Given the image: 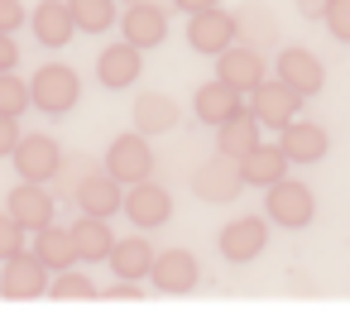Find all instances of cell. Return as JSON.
<instances>
[{
    "mask_svg": "<svg viewBox=\"0 0 350 331\" xmlns=\"http://www.w3.org/2000/svg\"><path fill=\"white\" fill-rule=\"evenodd\" d=\"M77 96H82V82H77V72H72L68 63H44V68H34V77H29V101H34L39 111L63 116V111L77 106Z\"/></svg>",
    "mask_w": 350,
    "mask_h": 331,
    "instance_id": "cell-1",
    "label": "cell"
},
{
    "mask_svg": "<svg viewBox=\"0 0 350 331\" xmlns=\"http://www.w3.org/2000/svg\"><path fill=\"white\" fill-rule=\"evenodd\" d=\"M269 221H278V226H288V230H302V226H312V216H317V197H312V187L307 183H297V178H278V183H269Z\"/></svg>",
    "mask_w": 350,
    "mask_h": 331,
    "instance_id": "cell-2",
    "label": "cell"
},
{
    "mask_svg": "<svg viewBox=\"0 0 350 331\" xmlns=\"http://www.w3.org/2000/svg\"><path fill=\"white\" fill-rule=\"evenodd\" d=\"M106 173L116 178V183H144L149 173H154V149H149V135L144 130H135V135H120V140H111V149H106Z\"/></svg>",
    "mask_w": 350,
    "mask_h": 331,
    "instance_id": "cell-3",
    "label": "cell"
},
{
    "mask_svg": "<svg viewBox=\"0 0 350 331\" xmlns=\"http://www.w3.org/2000/svg\"><path fill=\"white\" fill-rule=\"evenodd\" d=\"M240 187H245V173H240V159L235 154H221L216 149V159H206L197 173H192V192L202 197V202H235L240 197Z\"/></svg>",
    "mask_w": 350,
    "mask_h": 331,
    "instance_id": "cell-4",
    "label": "cell"
},
{
    "mask_svg": "<svg viewBox=\"0 0 350 331\" xmlns=\"http://www.w3.org/2000/svg\"><path fill=\"white\" fill-rule=\"evenodd\" d=\"M44 288H49V264L34 250H20L5 259V269H0V297L29 302V297H44Z\"/></svg>",
    "mask_w": 350,
    "mask_h": 331,
    "instance_id": "cell-5",
    "label": "cell"
},
{
    "mask_svg": "<svg viewBox=\"0 0 350 331\" xmlns=\"http://www.w3.org/2000/svg\"><path fill=\"white\" fill-rule=\"evenodd\" d=\"M235 39H240V20H235V15H226L221 5L197 10V15L187 20V44H192V53L216 58V53H226Z\"/></svg>",
    "mask_w": 350,
    "mask_h": 331,
    "instance_id": "cell-6",
    "label": "cell"
},
{
    "mask_svg": "<svg viewBox=\"0 0 350 331\" xmlns=\"http://www.w3.org/2000/svg\"><path fill=\"white\" fill-rule=\"evenodd\" d=\"M297 106H302V96L288 87V82H259L254 92H250V111H254V120L264 125V130H283V125H293L297 120Z\"/></svg>",
    "mask_w": 350,
    "mask_h": 331,
    "instance_id": "cell-7",
    "label": "cell"
},
{
    "mask_svg": "<svg viewBox=\"0 0 350 331\" xmlns=\"http://www.w3.org/2000/svg\"><path fill=\"white\" fill-rule=\"evenodd\" d=\"M221 254L230 259V264H250V259H259L264 254V245H269V221L264 216H240V221H230L226 230H221Z\"/></svg>",
    "mask_w": 350,
    "mask_h": 331,
    "instance_id": "cell-8",
    "label": "cell"
},
{
    "mask_svg": "<svg viewBox=\"0 0 350 331\" xmlns=\"http://www.w3.org/2000/svg\"><path fill=\"white\" fill-rule=\"evenodd\" d=\"M10 159H15L20 178H29V183H49V178H58V168H63V154H58V144H53L49 135H25Z\"/></svg>",
    "mask_w": 350,
    "mask_h": 331,
    "instance_id": "cell-9",
    "label": "cell"
},
{
    "mask_svg": "<svg viewBox=\"0 0 350 331\" xmlns=\"http://www.w3.org/2000/svg\"><path fill=\"white\" fill-rule=\"evenodd\" d=\"M120 29L135 49H159L168 34V10L154 5V0H130V10L120 15Z\"/></svg>",
    "mask_w": 350,
    "mask_h": 331,
    "instance_id": "cell-10",
    "label": "cell"
},
{
    "mask_svg": "<svg viewBox=\"0 0 350 331\" xmlns=\"http://www.w3.org/2000/svg\"><path fill=\"white\" fill-rule=\"evenodd\" d=\"M125 216L139 226V230H154V226H168V216H173V197L159 187V183H135L130 187V197H125Z\"/></svg>",
    "mask_w": 350,
    "mask_h": 331,
    "instance_id": "cell-11",
    "label": "cell"
},
{
    "mask_svg": "<svg viewBox=\"0 0 350 331\" xmlns=\"http://www.w3.org/2000/svg\"><path fill=\"white\" fill-rule=\"evenodd\" d=\"M216 77L221 82H230L240 96H250L259 82H264V58H259V49H226V53H216Z\"/></svg>",
    "mask_w": 350,
    "mask_h": 331,
    "instance_id": "cell-12",
    "label": "cell"
},
{
    "mask_svg": "<svg viewBox=\"0 0 350 331\" xmlns=\"http://www.w3.org/2000/svg\"><path fill=\"white\" fill-rule=\"evenodd\" d=\"M149 283L159 293H187L197 283V254L192 250H159L154 269H149Z\"/></svg>",
    "mask_w": 350,
    "mask_h": 331,
    "instance_id": "cell-13",
    "label": "cell"
},
{
    "mask_svg": "<svg viewBox=\"0 0 350 331\" xmlns=\"http://www.w3.org/2000/svg\"><path fill=\"white\" fill-rule=\"evenodd\" d=\"M278 82H288L297 96H317L326 72H321V58L307 53V49H283L278 53Z\"/></svg>",
    "mask_w": 350,
    "mask_h": 331,
    "instance_id": "cell-14",
    "label": "cell"
},
{
    "mask_svg": "<svg viewBox=\"0 0 350 331\" xmlns=\"http://www.w3.org/2000/svg\"><path fill=\"white\" fill-rule=\"evenodd\" d=\"M10 216L25 226V230H44L49 221H53V197L44 192V183H29V178H20V187L10 192Z\"/></svg>",
    "mask_w": 350,
    "mask_h": 331,
    "instance_id": "cell-15",
    "label": "cell"
},
{
    "mask_svg": "<svg viewBox=\"0 0 350 331\" xmlns=\"http://www.w3.org/2000/svg\"><path fill=\"white\" fill-rule=\"evenodd\" d=\"M72 29H77V20H72L68 0H39L34 5V39L44 49H63L72 39Z\"/></svg>",
    "mask_w": 350,
    "mask_h": 331,
    "instance_id": "cell-16",
    "label": "cell"
},
{
    "mask_svg": "<svg viewBox=\"0 0 350 331\" xmlns=\"http://www.w3.org/2000/svg\"><path fill=\"white\" fill-rule=\"evenodd\" d=\"M192 111H197V120L202 125H221V120H230L235 111H245V101H240V92L230 87V82H206V87H197V96H192Z\"/></svg>",
    "mask_w": 350,
    "mask_h": 331,
    "instance_id": "cell-17",
    "label": "cell"
},
{
    "mask_svg": "<svg viewBox=\"0 0 350 331\" xmlns=\"http://www.w3.org/2000/svg\"><path fill=\"white\" fill-rule=\"evenodd\" d=\"M240 173H245V187H269V183L288 178L283 144H254L250 154H240Z\"/></svg>",
    "mask_w": 350,
    "mask_h": 331,
    "instance_id": "cell-18",
    "label": "cell"
},
{
    "mask_svg": "<svg viewBox=\"0 0 350 331\" xmlns=\"http://www.w3.org/2000/svg\"><path fill=\"white\" fill-rule=\"evenodd\" d=\"M77 207L87 211V216H116L120 207H125V197H120V183L111 178V173H87L82 183H77Z\"/></svg>",
    "mask_w": 350,
    "mask_h": 331,
    "instance_id": "cell-19",
    "label": "cell"
},
{
    "mask_svg": "<svg viewBox=\"0 0 350 331\" xmlns=\"http://www.w3.org/2000/svg\"><path fill=\"white\" fill-rule=\"evenodd\" d=\"M278 144L288 154V163H317L326 159V130L321 125H307V120H293L278 130Z\"/></svg>",
    "mask_w": 350,
    "mask_h": 331,
    "instance_id": "cell-20",
    "label": "cell"
},
{
    "mask_svg": "<svg viewBox=\"0 0 350 331\" xmlns=\"http://www.w3.org/2000/svg\"><path fill=\"white\" fill-rule=\"evenodd\" d=\"M154 245L144 240V235H125V240H116L111 245V274L116 278H149V269H154Z\"/></svg>",
    "mask_w": 350,
    "mask_h": 331,
    "instance_id": "cell-21",
    "label": "cell"
},
{
    "mask_svg": "<svg viewBox=\"0 0 350 331\" xmlns=\"http://www.w3.org/2000/svg\"><path fill=\"white\" fill-rule=\"evenodd\" d=\"M139 53H144V49H135L130 39H125V44H111V49L96 58L101 87H111V92H116V87H130V82L139 77Z\"/></svg>",
    "mask_w": 350,
    "mask_h": 331,
    "instance_id": "cell-22",
    "label": "cell"
},
{
    "mask_svg": "<svg viewBox=\"0 0 350 331\" xmlns=\"http://www.w3.org/2000/svg\"><path fill=\"white\" fill-rule=\"evenodd\" d=\"M72 240H77V259L82 264H106L111 245H116L106 216H87V211H82V221H72Z\"/></svg>",
    "mask_w": 350,
    "mask_h": 331,
    "instance_id": "cell-23",
    "label": "cell"
},
{
    "mask_svg": "<svg viewBox=\"0 0 350 331\" xmlns=\"http://www.w3.org/2000/svg\"><path fill=\"white\" fill-rule=\"evenodd\" d=\"M34 254L58 274V269H72V259H77V240H72V226H44V230H34Z\"/></svg>",
    "mask_w": 350,
    "mask_h": 331,
    "instance_id": "cell-24",
    "label": "cell"
},
{
    "mask_svg": "<svg viewBox=\"0 0 350 331\" xmlns=\"http://www.w3.org/2000/svg\"><path fill=\"white\" fill-rule=\"evenodd\" d=\"M178 125V106H173V96H163V92H144V96H135V130H144V135H163V130H173Z\"/></svg>",
    "mask_w": 350,
    "mask_h": 331,
    "instance_id": "cell-25",
    "label": "cell"
},
{
    "mask_svg": "<svg viewBox=\"0 0 350 331\" xmlns=\"http://www.w3.org/2000/svg\"><path fill=\"white\" fill-rule=\"evenodd\" d=\"M216 144H221V154H250L254 144H259V120H254V111L245 106V111H235L230 120H221L216 125Z\"/></svg>",
    "mask_w": 350,
    "mask_h": 331,
    "instance_id": "cell-26",
    "label": "cell"
},
{
    "mask_svg": "<svg viewBox=\"0 0 350 331\" xmlns=\"http://www.w3.org/2000/svg\"><path fill=\"white\" fill-rule=\"evenodd\" d=\"M82 34H106L116 25V0H68Z\"/></svg>",
    "mask_w": 350,
    "mask_h": 331,
    "instance_id": "cell-27",
    "label": "cell"
},
{
    "mask_svg": "<svg viewBox=\"0 0 350 331\" xmlns=\"http://www.w3.org/2000/svg\"><path fill=\"white\" fill-rule=\"evenodd\" d=\"M29 106H34L29 101V82L15 77V72H0V116H20Z\"/></svg>",
    "mask_w": 350,
    "mask_h": 331,
    "instance_id": "cell-28",
    "label": "cell"
},
{
    "mask_svg": "<svg viewBox=\"0 0 350 331\" xmlns=\"http://www.w3.org/2000/svg\"><path fill=\"white\" fill-rule=\"evenodd\" d=\"M53 297H63V302H92V297H96V283H92L87 274L58 269V278H53Z\"/></svg>",
    "mask_w": 350,
    "mask_h": 331,
    "instance_id": "cell-29",
    "label": "cell"
},
{
    "mask_svg": "<svg viewBox=\"0 0 350 331\" xmlns=\"http://www.w3.org/2000/svg\"><path fill=\"white\" fill-rule=\"evenodd\" d=\"M240 20V34L250 39V44H273V34H278V25H273V15H259V10H245V15H235Z\"/></svg>",
    "mask_w": 350,
    "mask_h": 331,
    "instance_id": "cell-30",
    "label": "cell"
},
{
    "mask_svg": "<svg viewBox=\"0 0 350 331\" xmlns=\"http://www.w3.org/2000/svg\"><path fill=\"white\" fill-rule=\"evenodd\" d=\"M25 250V226L10 216V207L0 211V259H10V254H20Z\"/></svg>",
    "mask_w": 350,
    "mask_h": 331,
    "instance_id": "cell-31",
    "label": "cell"
},
{
    "mask_svg": "<svg viewBox=\"0 0 350 331\" xmlns=\"http://www.w3.org/2000/svg\"><path fill=\"white\" fill-rule=\"evenodd\" d=\"M321 20H326V29H331L336 39H350V0H331Z\"/></svg>",
    "mask_w": 350,
    "mask_h": 331,
    "instance_id": "cell-32",
    "label": "cell"
},
{
    "mask_svg": "<svg viewBox=\"0 0 350 331\" xmlns=\"http://www.w3.org/2000/svg\"><path fill=\"white\" fill-rule=\"evenodd\" d=\"M25 0H0V34H15L20 25H25Z\"/></svg>",
    "mask_w": 350,
    "mask_h": 331,
    "instance_id": "cell-33",
    "label": "cell"
},
{
    "mask_svg": "<svg viewBox=\"0 0 350 331\" xmlns=\"http://www.w3.org/2000/svg\"><path fill=\"white\" fill-rule=\"evenodd\" d=\"M20 140H25V135H20V116H0V159L15 154Z\"/></svg>",
    "mask_w": 350,
    "mask_h": 331,
    "instance_id": "cell-34",
    "label": "cell"
},
{
    "mask_svg": "<svg viewBox=\"0 0 350 331\" xmlns=\"http://www.w3.org/2000/svg\"><path fill=\"white\" fill-rule=\"evenodd\" d=\"M106 297H116V302H135V297H139V278H120V283H111Z\"/></svg>",
    "mask_w": 350,
    "mask_h": 331,
    "instance_id": "cell-35",
    "label": "cell"
},
{
    "mask_svg": "<svg viewBox=\"0 0 350 331\" xmlns=\"http://www.w3.org/2000/svg\"><path fill=\"white\" fill-rule=\"evenodd\" d=\"M15 63H20L15 39H10V34H0V72H15Z\"/></svg>",
    "mask_w": 350,
    "mask_h": 331,
    "instance_id": "cell-36",
    "label": "cell"
},
{
    "mask_svg": "<svg viewBox=\"0 0 350 331\" xmlns=\"http://www.w3.org/2000/svg\"><path fill=\"white\" fill-rule=\"evenodd\" d=\"M326 5H331V0H297V10H302V15H317V20L326 15Z\"/></svg>",
    "mask_w": 350,
    "mask_h": 331,
    "instance_id": "cell-37",
    "label": "cell"
},
{
    "mask_svg": "<svg viewBox=\"0 0 350 331\" xmlns=\"http://www.w3.org/2000/svg\"><path fill=\"white\" fill-rule=\"evenodd\" d=\"M211 5H221V0H178V10H187V15H197V10H211Z\"/></svg>",
    "mask_w": 350,
    "mask_h": 331,
    "instance_id": "cell-38",
    "label": "cell"
}]
</instances>
